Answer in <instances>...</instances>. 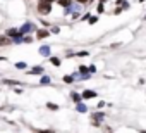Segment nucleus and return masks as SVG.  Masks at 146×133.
Returning <instances> with one entry per match:
<instances>
[{
    "label": "nucleus",
    "instance_id": "nucleus-36",
    "mask_svg": "<svg viewBox=\"0 0 146 133\" xmlns=\"http://www.w3.org/2000/svg\"><path fill=\"white\" fill-rule=\"evenodd\" d=\"M139 133H146V130H139Z\"/></svg>",
    "mask_w": 146,
    "mask_h": 133
},
{
    "label": "nucleus",
    "instance_id": "nucleus-24",
    "mask_svg": "<svg viewBox=\"0 0 146 133\" xmlns=\"http://www.w3.org/2000/svg\"><path fill=\"white\" fill-rule=\"evenodd\" d=\"M74 55H76V57H88V55H90V54H88V52H86V50H83V52H76V54H74Z\"/></svg>",
    "mask_w": 146,
    "mask_h": 133
},
{
    "label": "nucleus",
    "instance_id": "nucleus-31",
    "mask_svg": "<svg viewBox=\"0 0 146 133\" xmlns=\"http://www.w3.org/2000/svg\"><path fill=\"white\" fill-rule=\"evenodd\" d=\"M103 105H105V102H103V100H100V102H98V109H102Z\"/></svg>",
    "mask_w": 146,
    "mask_h": 133
},
{
    "label": "nucleus",
    "instance_id": "nucleus-14",
    "mask_svg": "<svg viewBox=\"0 0 146 133\" xmlns=\"http://www.w3.org/2000/svg\"><path fill=\"white\" fill-rule=\"evenodd\" d=\"M76 111L84 114V112H88V107H86V104H84V102H79V104H76Z\"/></svg>",
    "mask_w": 146,
    "mask_h": 133
},
{
    "label": "nucleus",
    "instance_id": "nucleus-26",
    "mask_svg": "<svg viewBox=\"0 0 146 133\" xmlns=\"http://www.w3.org/2000/svg\"><path fill=\"white\" fill-rule=\"evenodd\" d=\"M90 17H91V14H90V12H86V14H83V16H81V21H88Z\"/></svg>",
    "mask_w": 146,
    "mask_h": 133
},
{
    "label": "nucleus",
    "instance_id": "nucleus-19",
    "mask_svg": "<svg viewBox=\"0 0 146 133\" xmlns=\"http://www.w3.org/2000/svg\"><path fill=\"white\" fill-rule=\"evenodd\" d=\"M33 40H35V38H33L31 35H24V36H23V43H33Z\"/></svg>",
    "mask_w": 146,
    "mask_h": 133
},
{
    "label": "nucleus",
    "instance_id": "nucleus-3",
    "mask_svg": "<svg viewBox=\"0 0 146 133\" xmlns=\"http://www.w3.org/2000/svg\"><path fill=\"white\" fill-rule=\"evenodd\" d=\"M46 71H45V68L43 66H33V68L28 71L26 69V75H31V76H35V75H38V76H41V75H45Z\"/></svg>",
    "mask_w": 146,
    "mask_h": 133
},
{
    "label": "nucleus",
    "instance_id": "nucleus-7",
    "mask_svg": "<svg viewBox=\"0 0 146 133\" xmlns=\"http://www.w3.org/2000/svg\"><path fill=\"white\" fill-rule=\"evenodd\" d=\"M50 50H52L50 45H41V47L38 48V52H40L41 57H50Z\"/></svg>",
    "mask_w": 146,
    "mask_h": 133
},
{
    "label": "nucleus",
    "instance_id": "nucleus-25",
    "mask_svg": "<svg viewBox=\"0 0 146 133\" xmlns=\"http://www.w3.org/2000/svg\"><path fill=\"white\" fill-rule=\"evenodd\" d=\"M122 11H124V9H122L120 5H117V7H115V11H113V16H119V14H120Z\"/></svg>",
    "mask_w": 146,
    "mask_h": 133
},
{
    "label": "nucleus",
    "instance_id": "nucleus-17",
    "mask_svg": "<svg viewBox=\"0 0 146 133\" xmlns=\"http://www.w3.org/2000/svg\"><path fill=\"white\" fill-rule=\"evenodd\" d=\"M46 109L48 111H58V105L53 104V102H46Z\"/></svg>",
    "mask_w": 146,
    "mask_h": 133
},
{
    "label": "nucleus",
    "instance_id": "nucleus-12",
    "mask_svg": "<svg viewBox=\"0 0 146 133\" xmlns=\"http://www.w3.org/2000/svg\"><path fill=\"white\" fill-rule=\"evenodd\" d=\"M50 83H52V78H50L48 75H41V78H40V85L45 87V85H50Z\"/></svg>",
    "mask_w": 146,
    "mask_h": 133
},
{
    "label": "nucleus",
    "instance_id": "nucleus-33",
    "mask_svg": "<svg viewBox=\"0 0 146 133\" xmlns=\"http://www.w3.org/2000/svg\"><path fill=\"white\" fill-rule=\"evenodd\" d=\"M108 0H98V4H107Z\"/></svg>",
    "mask_w": 146,
    "mask_h": 133
},
{
    "label": "nucleus",
    "instance_id": "nucleus-15",
    "mask_svg": "<svg viewBox=\"0 0 146 133\" xmlns=\"http://www.w3.org/2000/svg\"><path fill=\"white\" fill-rule=\"evenodd\" d=\"M78 73H79V76H81V75H88V73H90L88 66H83V64H81L79 68H78ZM90 75H91V73H90Z\"/></svg>",
    "mask_w": 146,
    "mask_h": 133
},
{
    "label": "nucleus",
    "instance_id": "nucleus-1",
    "mask_svg": "<svg viewBox=\"0 0 146 133\" xmlns=\"http://www.w3.org/2000/svg\"><path fill=\"white\" fill-rule=\"evenodd\" d=\"M53 9V4L50 2H43V0H38V4H36V12L40 16H48Z\"/></svg>",
    "mask_w": 146,
    "mask_h": 133
},
{
    "label": "nucleus",
    "instance_id": "nucleus-2",
    "mask_svg": "<svg viewBox=\"0 0 146 133\" xmlns=\"http://www.w3.org/2000/svg\"><path fill=\"white\" fill-rule=\"evenodd\" d=\"M36 30H38V28H36L31 21H26V23L19 28V33L24 36V35H29V33H36Z\"/></svg>",
    "mask_w": 146,
    "mask_h": 133
},
{
    "label": "nucleus",
    "instance_id": "nucleus-13",
    "mask_svg": "<svg viewBox=\"0 0 146 133\" xmlns=\"http://www.w3.org/2000/svg\"><path fill=\"white\" fill-rule=\"evenodd\" d=\"M48 60H50V64H52V66H55V68H58V66L62 64V60H60L58 57H55V55H50V57H48Z\"/></svg>",
    "mask_w": 146,
    "mask_h": 133
},
{
    "label": "nucleus",
    "instance_id": "nucleus-5",
    "mask_svg": "<svg viewBox=\"0 0 146 133\" xmlns=\"http://www.w3.org/2000/svg\"><path fill=\"white\" fill-rule=\"evenodd\" d=\"M5 36H9V38H17V36H23L21 33H19V28H9V30H5Z\"/></svg>",
    "mask_w": 146,
    "mask_h": 133
},
{
    "label": "nucleus",
    "instance_id": "nucleus-9",
    "mask_svg": "<svg viewBox=\"0 0 146 133\" xmlns=\"http://www.w3.org/2000/svg\"><path fill=\"white\" fill-rule=\"evenodd\" d=\"M58 7H62V9H65V7H70L72 4H74V0H57L55 2Z\"/></svg>",
    "mask_w": 146,
    "mask_h": 133
},
{
    "label": "nucleus",
    "instance_id": "nucleus-23",
    "mask_svg": "<svg viewBox=\"0 0 146 133\" xmlns=\"http://www.w3.org/2000/svg\"><path fill=\"white\" fill-rule=\"evenodd\" d=\"M88 23H90V24H96V23H98V14H96V16H91V17L88 19Z\"/></svg>",
    "mask_w": 146,
    "mask_h": 133
},
{
    "label": "nucleus",
    "instance_id": "nucleus-16",
    "mask_svg": "<svg viewBox=\"0 0 146 133\" xmlns=\"http://www.w3.org/2000/svg\"><path fill=\"white\" fill-rule=\"evenodd\" d=\"M62 81H64L65 85H70L72 81H74V75H65V76L62 78Z\"/></svg>",
    "mask_w": 146,
    "mask_h": 133
},
{
    "label": "nucleus",
    "instance_id": "nucleus-37",
    "mask_svg": "<svg viewBox=\"0 0 146 133\" xmlns=\"http://www.w3.org/2000/svg\"><path fill=\"white\" fill-rule=\"evenodd\" d=\"M0 60H7V59H5V57H0Z\"/></svg>",
    "mask_w": 146,
    "mask_h": 133
},
{
    "label": "nucleus",
    "instance_id": "nucleus-6",
    "mask_svg": "<svg viewBox=\"0 0 146 133\" xmlns=\"http://www.w3.org/2000/svg\"><path fill=\"white\" fill-rule=\"evenodd\" d=\"M81 97H83V100H90V99H96V92H95V90H83V93H81Z\"/></svg>",
    "mask_w": 146,
    "mask_h": 133
},
{
    "label": "nucleus",
    "instance_id": "nucleus-30",
    "mask_svg": "<svg viewBox=\"0 0 146 133\" xmlns=\"http://www.w3.org/2000/svg\"><path fill=\"white\" fill-rule=\"evenodd\" d=\"M40 23H41V24H43V26H45V28H46V26H50V24H48V23H46V21H45V19H40Z\"/></svg>",
    "mask_w": 146,
    "mask_h": 133
},
{
    "label": "nucleus",
    "instance_id": "nucleus-35",
    "mask_svg": "<svg viewBox=\"0 0 146 133\" xmlns=\"http://www.w3.org/2000/svg\"><path fill=\"white\" fill-rule=\"evenodd\" d=\"M137 2H139V4H144V2H146V0H137Z\"/></svg>",
    "mask_w": 146,
    "mask_h": 133
},
{
    "label": "nucleus",
    "instance_id": "nucleus-27",
    "mask_svg": "<svg viewBox=\"0 0 146 133\" xmlns=\"http://www.w3.org/2000/svg\"><path fill=\"white\" fill-rule=\"evenodd\" d=\"M36 133H55V130H38Z\"/></svg>",
    "mask_w": 146,
    "mask_h": 133
},
{
    "label": "nucleus",
    "instance_id": "nucleus-8",
    "mask_svg": "<svg viewBox=\"0 0 146 133\" xmlns=\"http://www.w3.org/2000/svg\"><path fill=\"white\" fill-rule=\"evenodd\" d=\"M12 45V38L5 36V35H0V47H11Z\"/></svg>",
    "mask_w": 146,
    "mask_h": 133
},
{
    "label": "nucleus",
    "instance_id": "nucleus-29",
    "mask_svg": "<svg viewBox=\"0 0 146 133\" xmlns=\"http://www.w3.org/2000/svg\"><path fill=\"white\" fill-rule=\"evenodd\" d=\"M76 4H81V5H88V0H74Z\"/></svg>",
    "mask_w": 146,
    "mask_h": 133
},
{
    "label": "nucleus",
    "instance_id": "nucleus-34",
    "mask_svg": "<svg viewBox=\"0 0 146 133\" xmlns=\"http://www.w3.org/2000/svg\"><path fill=\"white\" fill-rule=\"evenodd\" d=\"M122 4V0H115V5H120Z\"/></svg>",
    "mask_w": 146,
    "mask_h": 133
},
{
    "label": "nucleus",
    "instance_id": "nucleus-18",
    "mask_svg": "<svg viewBox=\"0 0 146 133\" xmlns=\"http://www.w3.org/2000/svg\"><path fill=\"white\" fill-rule=\"evenodd\" d=\"M16 69H28V64L26 62H16Z\"/></svg>",
    "mask_w": 146,
    "mask_h": 133
},
{
    "label": "nucleus",
    "instance_id": "nucleus-11",
    "mask_svg": "<svg viewBox=\"0 0 146 133\" xmlns=\"http://www.w3.org/2000/svg\"><path fill=\"white\" fill-rule=\"evenodd\" d=\"M105 112H102V111H98V112H95V114H91V121H102V119H105Z\"/></svg>",
    "mask_w": 146,
    "mask_h": 133
},
{
    "label": "nucleus",
    "instance_id": "nucleus-32",
    "mask_svg": "<svg viewBox=\"0 0 146 133\" xmlns=\"http://www.w3.org/2000/svg\"><path fill=\"white\" fill-rule=\"evenodd\" d=\"M43 2H50V4H55L57 0H43Z\"/></svg>",
    "mask_w": 146,
    "mask_h": 133
},
{
    "label": "nucleus",
    "instance_id": "nucleus-21",
    "mask_svg": "<svg viewBox=\"0 0 146 133\" xmlns=\"http://www.w3.org/2000/svg\"><path fill=\"white\" fill-rule=\"evenodd\" d=\"M105 12V4H98L96 5V14H103Z\"/></svg>",
    "mask_w": 146,
    "mask_h": 133
},
{
    "label": "nucleus",
    "instance_id": "nucleus-28",
    "mask_svg": "<svg viewBox=\"0 0 146 133\" xmlns=\"http://www.w3.org/2000/svg\"><path fill=\"white\" fill-rule=\"evenodd\" d=\"M88 69H90V73L93 75V73H96V66H93V64H91V66H88Z\"/></svg>",
    "mask_w": 146,
    "mask_h": 133
},
{
    "label": "nucleus",
    "instance_id": "nucleus-22",
    "mask_svg": "<svg viewBox=\"0 0 146 133\" xmlns=\"http://www.w3.org/2000/svg\"><path fill=\"white\" fill-rule=\"evenodd\" d=\"M50 33L52 35H58L60 33V26H50Z\"/></svg>",
    "mask_w": 146,
    "mask_h": 133
},
{
    "label": "nucleus",
    "instance_id": "nucleus-4",
    "mask_svg": "<svg viewBox=\"0 0 146 133\" xmlns=\"http://www.w3.org/2000/svg\"><path fill=\"white\" fill-rule=\"evenodd\" d=\"M52 33H50V30H46V28H40V30H36V40H45V38H48Z\"/></svg>",
    "mask_w": 146,
    "mask_h": 133
},
{
    "label": "nucleus",
    "instance_id": "nucleus-10",
    "mask_svg": "<svg viewBox=\"0 0 146 133\" xmlns=\"http://www.w3.org/2000/svg\"><path fill=\"white\" fill-rule=\"evenodd\" d=\"M70 99H72V102H74V104H79V102H83V97H81V93H78V92H74V90L70 92Z\"/></svg>",
    "mask_w": 146,
    "mask_h": 133
},
{
    "label": "nucleus",
    "instance_id": "nucleus-38",
    "mask_svg": "<svg viewBox=\"0 0 146 133\" xmlns=\"http://www.w3.org/2000/svg\"><path fill=\"white\" fill-rule=\"evenodd\" d=\"M144 19H146V16H144Z\"/></svg>",
    "mask_w": 146,
    "mask_h": 133
},
{
    "label": "nucleus",
    "instance_id": "nucleus-20",
    "mask_svg": "<svg viewBox=\"0 0 146 133\" xmlns=\"http://www.w3.org/2000/svg\"><path fill=\"white\" fill-rule=\"evenodd\" d=\"M4 85H21V81H17V80H4Z\"/></svg>",
    "mask_w": 146,
    "mask_h": 133
}]
</instances>
